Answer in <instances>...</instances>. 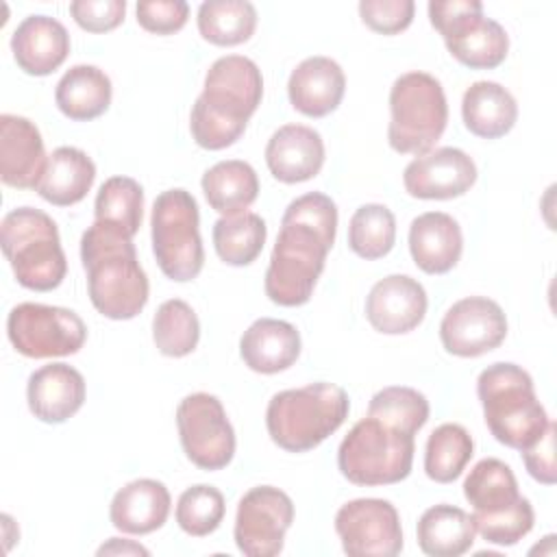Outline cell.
Listing matches in <instances>:
<instances>
[{"instance_id":"1","label":"cell","mask_w":557,"mask_h":557,"mask_svg":"<svg viewBox=\"0 0 557 557\" xmlns=\"http://www.w3.org/2000/svg\"><path fill=\"white\" fill-rule=\"evenodd\" d=\"M335 233L337 207L326 194L309 191L292 200L265 270V296L281 307L309 302L335 244Z\"/></svg>"},{"instance_id":"2","label":"cell","mask_w":557,"mask_h":557,"mask_svg":"<svg viewBox=\"0 0 557 557\" xmlns=\"http://www.w3.org/2000/svg\"><path fill=\"white\" fill-rule=\"evenodd\" d=\"M263 98V76L257 63L242 54H226L211 63L202 94L189 115L194 141L205 150L233 146Z\"/></svg>"},{"instance_id":"3","label":"cell","mask_w":557,"mask_h":557,"mask_svg":"<svg viewBox=\"0 0 557 557\" xmlns=\"http://www.w3.org/2000/svg\"><path fill=\"white\" fill-rule=\"evenodd\" d=\"M81 261L87 272L89 300L111 320H131L148 302L150 285L137 261L133 237L109 222H98L81 237Z\"/></svg>"},{"instance_id":"4","label":"cell","mask_w":557,"mask_h":557,"mask_svg":"<svg viewBox=\"0 0 557 557\" xmlns=\"http://www.w3.org/2000/svg\"><path fill=\"white\" fill-rule=\"evenodd\" d=\"M420 429L381 409L368 407L337 450L339 472L355 485H394L409 476Z\"/></svg>"},{"instance_id":"5","label":"cell","mask_w":557,"mask_h":557,"mask_svg":"<svg viewBox=\"0 0 557 557\" xmlns=\"http://www.w3.org/2000/svg\"><path fill=\"white\" fill-rule=\"evenodd\" d=\"M476 394L490 433L509 448H529L550 422L535 396L531 374L516 363L487 366L476 379Z\"/></svg>"},{"instance_id":"6","label":"cell","mask_w":557,"mask_h":557,"mask_svg":"<svg viewBox=\"0 0 557 557\" xmlns=\"http://www.w3.org/2000/svg\"><path fill=\"white\" fill-rule=\"evenodd\" d=\"M350 400L335 383H309L274 394L265 409L272 442L287 453H307L320 446L348 418Z\"/></svg>"},{"instance_id":"7","label":"cell","mask_w":557,"mask_h":557,"mask_svg":"<svg viewBox=\"0 0 557 557\" xmlns=\"http://www.w3.org/2000/svg\"><path fill=\"white\" fill-rule=\"evenodd\" d=\"M463 496L472 505L476 533L496 546L518 544L535 522L529 498L520 496L511 468L487 457L474 463L463 481Z\"/></svg>"},{"instance_id":"8","label":"cell","mask_w":557,"mask_h":557,"mask_svg":"<svg viewBox=\"0 0 557 557\" xmlns=\"http://www.w3.org/2000/svg\"><path fill=\"white\" fill-rule=\"evenodd\" d=\"M2 252L17 283L33 292L59 287L67 272V259L54 220L33 207H17L2 218Z\"/></svg>"},{"instance_id":"9","label":"cell","mask_w":557,"mask_h":557,"mask_svg":"<svg viewBox=\"0 0 557 557\" xmlns=\"http://www.w3.org/2000/svg\"><path fill=\"white\" fill-rule=\"evenodd\" d=\"M387 141L400 154H424L442 137L448 104L442 83L426 72L400 74L389 89Z\"/></svg>"},{"instance_id":"10","label":"cell","mask_w":557,"mask_h":557,"mask_svg":"<svg viewBox=\"0 0 557 557\" xmlns=\"http://www.w3.org/2000/svg\"><path fill=\"white\" fill-rule=\"evenodd\" d=\"M152 252L161 272L176 281H194L205 265L198 202L187 189H165L150 213Z\"/></svg>"},{"instance_id":"11","label":"cell","mask_w":557,"mask_h":557,"mask_svg":"<svg viewBox=\"0 0 557 557\" xmlns=\"http://www.w3.org/2000/svg\"><path fill=\"white\" fill-rule=\"evenodd\" d=\"M429 20L448 52L470 70H494L509 52L505 28L483 15L479 0H431Z\"/></svg>"},{"instance_id":"12","label":"cell","mask_w":557,"mask_h":557,"mask_svg":"<svg viewBox=\"0 0 557 557\" xmlns=\"http://www.w3.org/2000/svg\"><path fill=\"white\" fill-rule=\"evenodd\" d=\"M7 335L20 355L48 359L78 352L87 339V326L72 309L20 302L7 318Z\"/></svg>"},{"instance_id":"13","label":"cell","mask_w":557,"mask_h":557,"mask_svg":"<svg viewBox=\"0 0 557 557\" xmlns=\"http://www.w3.org/2000/svg\"><path fill=\"white\" fill-rule=\"evenodd\" d=\"M176 426L187 459L200 470H222L235 455V431L218 396L196 392L176 407Z\"/></svg>"},{"instance_id":"14","label":"cell","mask_w":557,"mask_h":557,"mask_svg":"<svg viewBox=\"0 0 557 557\" xmlns=\"http://www.w3.org/2000/svg\"><path fill=\"white\" fill-rule=\"evenodd\" d=\"M294 522L292 498L274 485L248 490L235 516V544L248 557H274L283 550L285 533Z\"/></svg>"},{"instance_id":"15","label":"cell","mask_w":557,"mask_h":557,"mask_svg":"<svg viewBox=\"0 0 557 557\" xmlns=\"http://www.w3.org/2000/svg\"><path fill=\"white\" fill-rule=\"evenodd\" d=\"M335 531L350 557H396L403 550L400 516L383 498H355L342 505Z\"/></svg>"},{"instance_id":"16","label":"cell","mask_w":557,"mask_h":557,"mask_svg":"<svg viewBox=\"0 0 557 557\" xmlns=\"http://www.w3.org/2000/svg\"><path fill=\"white\" fill-rule=\"evenodd\" d=\"M507 337V318L498 302L485 296L457 300L440 322V339L455 357H481Z\"/></svg>"},{"instance_id":"17","label":"cell","mask_w":557,"mask_h":557,"mask_svg":"<svg viewBox=\"0 0 557 557\" xmlns=\"http://www.w3.org/2000/svg\"><path fill=\"white\" fill-rule=\"evenodd\" d=\"M476 181V165L463 150L444 146L416 157L403 172L409 196L422 200H450L463 196Z\"/></svg>"},{"instance_id":"18","label":"cell","mask_w":557,"mask_h":557,"mask_svg":"<svg viewBox=\"0 0 557 557\" xmlns=\"http://www.w3.org/2000/svg\"><path fill=\"white\" fill-rule=\"evenodd\" d=\"M426 307L422 283L407 274H389L372 285L366 298V318L379 333L403 335L424 320Z\"/></svg>"},{"instance_id":"19","label":"cell","mask_w":557,"mask_h":557,"mask_svg":"<svg viewBox=\"0 0 557 557\" xmlns=\"http://www.w3.org/2000/svg\"><path fill=\"white\" fill-rule=\"evenodd\" d=\"M48 165L39 128L22 115H0V178L15 189H37Z\"/></svg>"},{"instance_id":"20","label":"cell","mask_w":557,"mask_h":557,"mask_svg":"<svg viewBox=\"0 0 557 557\" xmlns=\"http://www.w3.org/2000/svg\"><path fill=\"white\" fill-rule=\"evenodd\" d=\"M265 163L276 181L305 183L324 165V141L311 126L285 124L268 139Z\"/></svg>"},{"instance_id":"21","label":"cell","mask_w":557,"mask_h":557,"mask_svg":"<svg viewBox=\"0 0 557 557\" xmlns=\"http://www.w3.org/2000/svg\"><path fill=\"white\" fill-rule=\"evenodd\" d=\"M85 392V379L76 368L48 363L28 376V409L41 422L61 424L83 407Z\"/></svg>"},{"instance_id":"22","label":"cell","mask_w":557,"mask_h":557,"mask_svg":"<svg viewBox=\"0 0 557 557\" xmlns=\"http://www.w3.org/2000/svg\"><path fill=\"white\" fill-rule=\"evenodd\" d=\"M11 50L22 72L30 76H48L65 63L70 54V35L54 17L28 15L13 30Z\"/></svg>"},{"instance_id":"23","label":"cell","mask_w":557,"mask_h":557,"mask_svg":"<svg viewBox=\"0 0 557 557\" xmlns=\"http://www.w3.org/2000/svg\"><path fill=\"white\" fill-rule=\"evenodd\" d=\"M346 91V76L337 61L329 57H309L300 61L287 81L292 107L307 117L333 113Z\"/></svg>"},{"instance_id":"24","label":"cell","mask_w":557,"mask_h":557,"mask_svg":"<svg viewBox=\"0 0 557 557\" xmlns=\"http://www.w3.org/2000/svg\"><path fill=\"white\" fill-rule=\"evenodd\" d=\"M463 235L457 220L442 211H426L409 226V252L426 274H446L461 259Z\"/></svg>"},{"instance_id":"25","label":"cell","mask_w":557,"mask_h":557,"mask_svg":"<svg viewBox=\"0 0 557 557\" xmlns=\"http://www.w3.org/2000/svg\"><path fill=\"white\" fill-rule=\"evenodd\" d=\"M172 498L157 479H135L120 487L111 500V524L128 535H146L161 529L170 516Z\"/></svg>"},{"instance_id":"26","label":"cell","mask_w":557,"mask_h":557,"mask_svg":"<svg viewBox=\"0 0 557 557\" xmlns=\"http://www.w3.org/2000/svg\"><path fill=\"white\" fill-rule=\"evenodd\" d=\"M239 355L252 372H283L292 368L300 355V333L285 320L259 318L244 331Z\"/></svg>"},{"instance_id":"27","label":"cell","mask_w":557,"mask_h":557,"mask_svg":"<svg viewBox=\"0 0 557 557\" xmlns=\"http://www.w3.org/2000/svg\"><path fill=\"white\" fill-rule=\"evenodd\" d=\"M461 117L472 135L498 139L513 128L518 120V104L511 91L500 83L476 81L463 94Z\"/></svg>"},{"instance_id":"28","label":"cell","mask_w":557,"mask_h":557,"mask_svg":"<svg viewBox=\"0 0 557 557\" xmlns=\"http://www.w3.org/2000/svg\"><path fill=\"white\" fill-rule=\"evenodd\" d=\"M96 178V163L87 152L74 146H61L48 157L46 172L37 185V194L54 207H72L81 202Z\"/></svg>"},{"instance_id":"29","label":"cell","mask_w":557,"mask_h":557,"mask_svg":"<svg viewBox=\"0 0 557 557\" xmlns=\"http://www.w3.org/2000/svg\"><path fill=\"white\" fill-rule=\"evenodd\" d=\"M111 81L96 65H72L57 83L54 102L59 111L74 122L100 117L111 104Z\"/></svg>"},{"instance_id":"30","label":"cell","mask_w":557,"mask_h":557,"mask_svg":"<svg viewBox=\"0 0 557 557\" xmlns=\"http://www.w3.org/2000/svg\"><path fill=\"white\" fill-rule=\"evenodd\" d=\"M418 546L431 557H459L474 544L472 516L455 505H433L418 520Z\"/></svg>"},{"instance_id":"31","label":"cell","mask_w":557,"mask_h":557,"mask_svg":"<svg viewBox=\"0 0 557 557\" xmlns=\"http://www.w3.org/2000/svg\"><path fill=\"white\" fill-rule=\"evenodd\" d=\"M202 191L213 211L220 215L244 213L259 196V178L250 163L226 159L202 174Z\"/></svg>"},{"instance_id":"32","label":"cell","mask_w":557,"mask_h":557,"mask_svg":"<svg viewBox=\"0 0 557 557\" xmlns=\"http://www.w3.org/2000/svg\"><path fill=\"white\" fill-rule=\"evenodd\" d=\"M198 30L213 46H239L257 28V9L248 0H207L198 7Z\"/></svg>"},{"instance_id":"33","label":"cell","mask_w":557,"mask_h":557,"mask_svg":"<svg viewBox=\"0 0 557 557\" xmlns=\"http://www.w3.org/2000/svg\"><path fill=\"white\" fill-rule=\"evenodd\" d=\"M268 226L261 215L244 211L237 215H222L213 224V248L228 265L252 263L265 244Z\"/></svg>"},{"instance_id":"34","label":"cell","mask_w":557,"mask_h":557,"mask_svg":"<svg viewBox=\"0 0 557 557\" xmlns=\"http://www.w3.org/2000/svg\"><path fill=\"white\" fill-rule=\"evenodd\" d=\"M472 455V435L461 424H440L426 440L424 472L435 483H453L461 476Z\"/></svg>"},{"instance_id":"35","label":"cell","mask_w":557,"mask_h":557,"mask_svg":"<svg viewBox=\"0 0 557 557\" xmlns=\"http://www.w3.org/2000/svg\"><path fill=\"white\" fill-rule=\"evenodd\" d=\"M200 339V322L196 311L181 298L159 305L152 318V342L165 357H187Z\"/></svg>"},{"instance_id":"36","label":"cell","mask_w":557,"mask_h":557,"mask_svg":"<svg viewBox=\"0 0 557 557\" xmlns=\"http://www.w3.org/2000/svg\"><path fill=\"white\" fill-rule=\"evenodd\" d=\"M396 244V218L394 213L379 202L361 205L348 224V246L350 250L366 259L374 261L385 257Z\"/></svg>"},{"instance_id":"37","label":"cell","mask_w":557,"mask_h":557,"mask_svg":"<svg viewBox=\"0 0 557 557\" xmlns=\"http://www.w3.org/2000/svg\"><path fill=\"white\" fill-rule=\"evenodd\" d=\"M94 215L98 222H109L124 228L131 237L137 235L144 218V189L131 176L107 178L96 196Z\"/></svg>"},{"instance_id":"38","label":"cell","mask_w":557,"mask_h":557,"mask_svg":"<svg viewBox=\"0 0 557 557\" xmlns=\"http://www.w3.org/2000/svg\"><path fill=\"white\" fill-rule=\"evenodd\" d=\"M224 496L218 487L207 485V483H198L187 487L176 503V522L178 527L194 537H205L209 533H213L220 522L224 520Z\"/></svg>"},{"instance_id":"39","label":"cell","mask_w":557,"mask_h":557,"mask_svg":"<svg viewBox=\"0 0 557 557\" xmlns=\"http://www.w3.org/2000/svg\"><path fill=\"white\" fill-rule=\"evenodd\" d=\"M413 0H361L359 15L368 28L381 35H396L413 22Z\"/></svg>"},{"instance_id":"40","label":"cell","mask_w":557,"mask_h":557,"mask_svg":"<svg viewBox=\"0 0 557 557\" xmlns=\"http://www.w3.org/2000/svg\"><path fill=\"white\" fill-rule=\"evenodd\" d=\"M137 24L154 35L178 33L189 17V4L183 0H141L135 7Z\"/></svg>"},{"instance_id":"41","label":"cell","mask_w":557,"mask_h":557,"mask_svg":"<svg viewBox=\"0 0 557 557\" xmlns=\"http://www.w3.org/2000/svg\"><path fill=\"white\" fill-rule=\"evenodd\" d=\"M74 22L87 33H109L124 22V0H74L70 4Z\"/></svg>"},{"instance_id":"42","label":"cell","mask_w":557,"mask_h":557,"mask_svg":"<svg viewBox=\"0 0 557 557\" xmlns=\"http://www.w3.org/2000/svg\"><path fill=\"white\" fill-rule=\"evenodd\" d=\"M555 422H548L542 437H537L529 448L520 450L527 472L544 485H553L557 481V466H555Z\"/></svg>"},{"instance_id":"43","label":"cell","mask_w":557,"mask_h":557,"mask_svg":"<svg viewBox=\"0 0 557 557\" xmlns=\"http://www.w3.org/2000/svg\"><path fill=\"white\" fill-rule=\"evenodd\" d=\"M98 555H148V548H144L141 544H135L131 540L111 537L107 544H102L98 548Z\"/></svg>"}]
</instances>
